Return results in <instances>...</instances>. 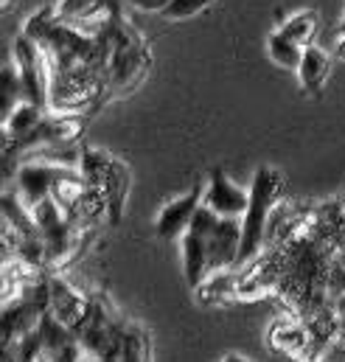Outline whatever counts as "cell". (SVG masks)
I'll use <instances>...</instances> for the list:
<instances>
[{
  "mask_svg": "<svg viewBox=\"0 0 345 362\" xmlns=\"http://www.w3.org/2000/svg\"><path fill=\"white\" fill-rule=\"evenodd\" d=\"M182 267H185V278L194 289H199L208 275H211V250H208V239L188 230L182 239Z\"/></svg>",
  "mask_w": 345,
  "mask_h": 362,
  "instance_id": "obj_8",
  "label": "cell"
},
{
  "mask_svg": "<svg viewBox=\"0 0 345 362\" xmlns=\"http://www.w3.org/2000/svg\"><path fill=\"white\" fill-rule=\"evenodd\" d=\"M281 191H283V180H281L278 169L259 166L253 185H250V205L242 216V247H239L236 267H247L259 256L261 245L267 239L269 216H272V211L281 199Z\"/></svg>",
  "mask_w": 345,
  "mask_h": 362,
  "instance_id": "obj_1",
  "label": "cell"
},
{
  "mask_svg": "<svg viewBox=\"0 0 345 362\" xmlns=\"http://www.w3.org/2000/svg\"><path fill=\"white\" fill-rule=\"evenodd\" d=\"M303 51H306V48H300L298 42H292L289 37H283L281 31L269 34V40H267V54H269V59H272L275 65L286 68V71H298V68H300Z\"/></svg>",
  "mask_w": 345,
  "mask_h": 362,
  "instance_id": "obj_14",
  "label": "cell"
},
{
  "mask_svg": "<svg viewBox=\"0 0 345 362\" xmlns=\"http://www.w3.org/2000/svg\"><path fill=\"white\" fill-rule=\"evenodd\" d=\"M17 104H23V85H20L17 65L8 62V65L3 68V118H6Z\"/></svg>",
  "mask_w": 345,
  "mask_h": 362,
  "instance_id": "obj_15",
  "label": "cell"
},
{
  "mask_svg": "<svg viewBox=\"0 0 345 362\" xmlns=\"http://www.w3.org/2000/svg\"><path fill=\"white\" fill-rule=\"evenodd\" d=\"M138 11H146V14H163L169 8L172 0H129Z\"/></svg>",
  "mask_w": 345,
  "mask_h": 362,
  "instance_id": "obj_17",
  "label": "cell"
},
{
  "mask_svg": "<svg viewBox=\"0 0 345 362\" xmlns=\"http://www.w3.org/2000/svg\"><path fill=\"white\" fill-rule=\"evenodd\" d=\"M202 197H205L202 185H194L188 194H182V197L172 199L169 205H163V211H160L158 219H155V230H158V236L166 239V242L182 239V236L191 230V222H194L197 211L202 208Z\"/></svg>",
  "mask_w": 345,
  "mask_h": 362,
  "instance_id": "obj_5",
  "label": "cell"
},
{
  "mask_svg": "<svg viewBox=\"0 0 345 362\" xmlns=\"http://www.w3.org/2000/svg\"><path fill=\"white\" fill-rule=\"evenodd\" d=\"M68 172H74V169H65V166H57V163H48V160L23 163L20 172H17V197H20V202L28 211H34L42 199L54 197L57 182L62 180Z\"/></svg>",
  "mask_w": 345,
  "mask_h": 362,
  "instance_id": "obj_3",
  "label": "cell"
},
{
  "mask_svg": "<svg viewBox=\"0 0 345 362\" xmlns=\"http://www.w3.org/2000/svg\"><path fill=\"white\" fill-rule=\"evenodd\" d=\"M11 3H14V0H0V6H3V8H8Z\"/></svg>",
  "mask_w": 345,
  "mask_h": 362,
  "instance_id": "obj_20",
  "label": "cell"
},
{
  "mask_svg": "<svg viewBox=\"0 0 345 362\" xmlns=\"http://www.w3.org/2000/svg\"><path fill=\"white\" fill-rule=\"evenodd\" d=\"M14 65L23 85V101H31L45 110L51 98V76H48V57L37 40L20 34L14 40Z\"/></svg>",
  "mask_w": 345,
  "mask_h": 362,
  "instance_id": "obj_2",
  "label": "cell"
},
{
  "mask_svg": "<svg viewBox=\"0 0 345 362\" xmlns=\"http://www.w3.org/2000/svg\"><path fill=\"white\" fill-rule=\"evenodd\" d=\"M329 68H332V59L323 48L317 45H309L303 51V62L298 68V79H300V88L306 95H320L326 88V79H329Z\"/></svg>",
  "mask_w": 345,
  "mask_h": 362,
  "instance_id": "obj_9",
  "label": "cell"
},
{
  "mask_svg": "<svg viewBox=\"0 0 345 362\" xmlns=\"http://www.w3.org/2000/svg\"><path fill=\"white\" fill-rule=\"evenodd\" d=\"M239 247H242V219H219L214 233L208 236L211 272L233 267L239 262Z\"/></svg>",
  "mask_w": 345,
  "mask_h": 362,
  "instance_id": "obj_7",
  "label": "cell"
},
{
  "mask_svg": "<svg viewBox=\"0 0 345 362\" xmlns=\"http://www.w3.org/2000/svg\"><path fill=\"white\" fill-rule=\"evenodd\" d=\"M267 343L269 349H275L278 354H286V357H298L309 349V334L303 326L292 323V320H283V323H275L267 334Z\"/></svg>",
  "mask_w": 345,
  "mask_h": 362,
  "instance_id": "obj_11",
  "label": "cell"
},
{
  "mask_svg": "<svg viewBox=\"0 0 345 362\" xmlns=\"http://www.w3.org/2000/svg\"><path fill=\"white\" fill-rule=\"evenodd\" d=\"M340 28H345V17H343V23H340Z\"/></svg>",
  "mask_w": 345,
  "mask_h": 362,
  "instance_id": "obj_21",
  "label": "cell"
},
{
  "mask_svg": "<svg viewBox=\"0 0 345 362\" xmlns=\"http://www.w3.org/2000/svg\"><path fill=\"white\" fill-rule=\"evenodd\" d=\"M283 37H289L292 42H298L300 48H309L315 45V34H317V14L312 8H303V11H295L292 17H286L278 28Z\"/></svg>",
  "mask_w": 345,
  "mask_h": 362,
  "instance_id": "obj_13",
  "label": "cell"
},
{
  "mask_svg": "<svg viewBox=\"0 0 345 362\" xmlns=\"http://www.w3.org/2000/svg\"><path fill=\"white\" fill-rule=\"evenodd\" d=\"M222 362H253V360H247V357H242V354H225Z\"/></svg>",
  "mask_w": 345,
  "mask_h": 362,
  "instance_id": "obj_19",
  "label": "cell"
},
{
  "mask_svg": "<svg viewBox=\"0 0 345 362\" xmlns=\"http://www.w3.org/2000/svg\"><path fill=\"white\" fill-rule=\"evenodd\" d=\"M337 54L345 59V28H340V34H337Z\"/></svg>",
  "mask_w": 345,
  "mask_h": 362,
  "instance_id": "obj_18",
  "label": "cell"
},
{
  "mask_svg": "<svg viewBox=\"0 0 345 362\" xmlns=\"http://www.w3.org/2000/svg\"><path fill=\"white\" fill-rule=\"evenodd\" d=\"M202 205L211 208L222 219H242L245 211H247V205H250V191H245L242 185H236L222 169H214L211 172V180L205 185Z\"/></svg>",
  "mask_w": 345,
  "mask_h": 362,
  "instance_id": "obj_4",
  "label": "cell"
},
{
  "mask_svg": "<svg viewBox=\"0 0 345 362\" xmlns=\"http://www.w3.org/2000/svg\"><path fill=\"white\" fill-rule=\"evenodd\" d=\"M42 118H45V115H42V107H37V104H31V101L17 104V107L3 118L6 149H8V146H14V144H20L28 132H34V129L40 127V121H42Z\"/></svg>",
  "mask_w": 345,
  "mask_h": 362,
  "instance_id": "obj_10",
  "label": "cell"
},
{
  "mask_svg": "<svg viewBox=\"0 0 345 362\" xmlns=\"http://www.w3.org/2000/svg\"><path fill=\"white\" fill-rule=\"evenodd\" d=\"M104 6H107V0H59L54 6V11H57L59 23L82 28L95 20V14H104Z\"/></svg>",
  "mask_w": 345,
  "mask_h": 362,
  "instance_id": "obj_12",
  "label": "cell"
},
{
  "mask_svg": "<svg viewBox=\"0 0 345 362\" xmlns=\"http://www.w3.org/2000/svg\"><path fill=\"white\" fill-rule=\"evenodd\" d=\"M48 315L54 320H59L68 329H79L82 320L90 312V300H85L71 284H65L62 278H48Z\"/></svg>",
  "mask_w": 345,
  "mask_h": 362,
  "instance_id": "obj_6",
  "label": "cell"
},
{
  "mask_svg": "<svg viewBox=\"0 0 345 362\" xmlns=\"http://www.w3.org/2000/svg\"><path fill=\"white\" fill-rule=\"evenodd\" d=\"M214 3H216V0H172L169 8L163 11V17H166V20H188V17L205 11V8L214 6Z\"/></svg>",
  "mask_w": 345,
  "mask_h": 362,
  "instance_id": "obj_16",
  "label": "cell"
}]
</instances>
